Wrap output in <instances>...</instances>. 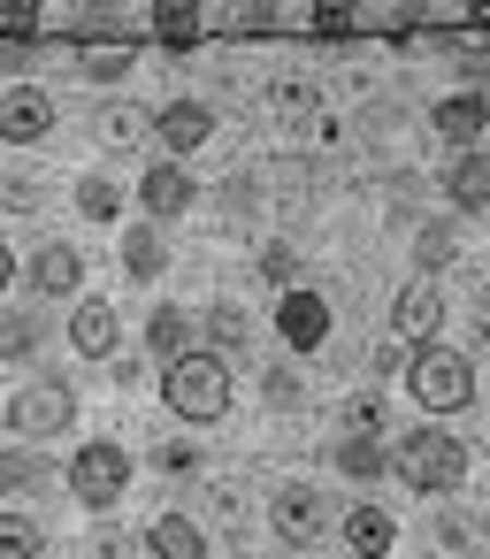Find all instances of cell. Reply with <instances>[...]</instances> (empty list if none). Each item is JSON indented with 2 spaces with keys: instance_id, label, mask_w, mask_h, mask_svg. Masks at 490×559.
Instances as JSON below:
<instances>
[{
  "instance_id": "1",
  "label": "cell",
  "mask_w": 490,
  "mask_h": 559,
  "mask_svg": "<svg viewBox=\"0 0 490 559\" xmlns=\"http://www.w3.org/2000/svg\"><path fill=\"white\" fill-rule=\"evenodd\" d=\"M162 406H169L177 421H192V429L223 421V414H230V368H223L215 353L169 360V368H162Z\"/></svg>"
},
{
  "instance_id": "2",
  "label": "cell",
  "mask_w": 490,
  "mask_h": 559,
  "mask_svg": "<svg viewBox=\"0 0 490 559\" xmlns=\"http://www.w3.org/2000/svg\"><path fill=\"white\" fill-rule=\"evenodd\" d=\"M391 475H398L406 490H421V498H444V490H459V475H467V444H459L452 429H414V437H398Z\"/></svg>"
},
{
  "instance_id": "3",
  "label": "cell",
  "mask_w": 490,
  "mask_h": 559,
  "mask_svg": "<svg viewBox=\"0 0 490 559\" xmlns=\"http://www.w3.org/2000/svg\"><path fill=\"white\" fill-rule=\"evenodd\" d=\"M406 391H414L421 414H459V406L475 399V368H467V353H452V345H421V353L406 360Z\"/></svg>"
},
{
  "instance_id": "4",
  "label": "cell",
  "mask_w": 490,
  "mask_h": 559,
  "mask_svg": "<svg viewBox=\"0 0 490 559\" xmlns=\"http://www.w3.org/2000/svg\"><path fill=\"white\" fill-rule=\"evenodd\" d=\"M123 490H131V452L123 444H77V460H70V498L85 506V513H116L123 506Z\"/></svg>"
},
{
  "instance_id": "5",
  "label": "cell",
  "mask_w": 490,
  "mask_h": 559,
  "mask_svg": "<svg viewBox=\"0 0 490 559\" xmlns=\"http://www.w3.org/2000/svg\"><path fill=\"white\" fill-rule=\"evenodd\" d=\"M70 421H77V391L70 383H24L9 399V429L16 437H62Z\"/></svg>"
},
{
  "instance_id": "6",
  "label": "cell",
  "mask_w": 490,
  "mask_h": 559,
  "mask_svg": "<svg viewBox=\"0 0 490 559\" xmlns=\"http://www.w3.org/2000/svg\"><path fill=\"white\" fill-rule=\"evenodd\" d=\"M322 528H330V506H322L307 483L276 490V544H291V551H314V544H322Z\"/></svg>"
},
{
  "instance_id": "7",
  "label": "cell",
  "mask_w": 490,
  "mask_h": 559,
  "mask_svg": "<svg viewBox=\"0 0 490 559\" xmlns=\"http://www.w3.org/2000/svg\"><path fill=\"white\" fill-rule=\"evenodd\" d=\"M47 131H55V100L39 85H9V93H0V139H9V146H39Z\"/></svg>"
},
{
  "instance_id": "8",
  "label": "cell",
  "mask_w": 490,
  "mask_h": 559,
  "mask_svg": "<svg viewBox=\"0 0 490 559\" xmlns=\"http://www.w3.org/2000/svg\"><path fill=\"white\" fill-rule=\"evenodd\" d=\"M192 200H200V185H192V169H184V162H154V169L139 177V207H146L154 223H177Z\"/></svg>"
},
{
  "instance_id": "9",
  "label": "cell",
  "mask_w": 490,
  "mask_h": 559,
  "mask_svg": "<svg viewBox=\"0 0 490 559\" xmlns=\"http://www.w3.org/2000/svg\"><path fill=\"white\" fill-rule=\"evenodd\" d=\"M70 353H85V360H116L123 353V322H116L108 299H77L70 307Z\"/></svg>"
},
{
  "instance_id": "10",
  "label": "cell",
  "mask_w": 490,
  "mask_h": 559,
  "mask_svg": "<svg viewBox=\"0 0 490 559\" xmlns=\"http://www.w3.org/2000/svg\"><path fill=\"white\" fill-rule=\"evenodd\" d=\"M276 330H284V345H291V353H314V345L330 337V299H322V292H307V284H299V292H284Z\"/></svg>"
},
{
  "instance_id": "11",
  "label": "cell",
  "mask_w": 490,
  "mask_h": 559,
  "mask_svg": "<svg viewBox=\"0 0 490 559\" xmlns=\"http://www.w3.org/2000/svg\"><path fill=\"white\" fill-rule=\"evenodd\" d=\"M429 131H437L444 146H459V154H467V146L490 131V100H482V93H452V100H437V108H429Z\"/></svg>"
},
{
  "instance_id": "12",
  "label": "cell",
  "mask_w": 490,
  "mask_h": 559,
  "mask_svg": "<svg viewBox=\"0 0 490 559\" xmlns=\"http://www.w3.org/2000/svg\"><path fill=\"white\" fill-rule=\"evenodd\" d=\"M154 131H162V146H169V162H184L192 146H207L215 108H207V100H169V108L154 116Z\"/></svg>"
},
{
  "instance_id": "13",
  "label": "cell",
  "mask_w": 490,
  "mask_h": 559,
  "mask_svg": "<svg viewBox=\"0 0 490 559\" xmlns=\"http://www.w3.org/2000/svg\"><path fill=\"white\" fill-rule=\"evenodd\" d=\"M391 322H398V337H406L414 353L437 345V330H444V299H437V284H406L398 307H391Z\"/></svg>"
},
{
  "instance_id": "14",
  "label": "cell",
  "mask_w": 490,
  "mask_h": 559,
  "mask_svg": "<svg viewBox=\"0 0 490 559\" xmlns=\"http://www.w3.org/2000/svg\"><path fill=\"white\" fill-rule=\"evenodd\" d=\"M131 62H139V47H131L123 32H93V39L77 47V70H85L93 85H123V78H131Z\"/></svg>"
},
{
  "instance_id": "15",
  "label": "cell",
  "mask_w": 490,
  "mask_h": 559,
  "mask_svg": "<svg viewBox=\"0 0 490 559\" xmlns=\"http://www.w3.org/2000/svg\"><path fill=\"white\" fill-rule=\"evenodd\" d=\"M444 200H452L459 215H490V162H482V154H452V169H444Z\"/></svg>"
},
{
  "instance_id": "16",
  "label": "cell",
  "mask_w": 490,
  "mask_h": 559,
  "mask_svg": "<svg viewBox=\"0 0 490 559\" xmlns=\"http://www.w3.org/2000/svg\"><path fill=\"white\" fill-rule=\"evenodd\" d=\"M77 284H85V253H77V246H39V253H32V292L62 299V292H77Z\"/></svg>"
},
{
  "instance_id": "17",
  "label": "cell",
  "mask_w": 490,
  "mask_h": 559,
  "mask_svg": "<svg viewBox=\"0 0 490 559\" xmlns=\"http://www.w3.org/2000/svg\"><path fill=\"white\" fill-rule=\"evenodd\" d=\"M345 544H352V559H383V551L398 544V521H391L383 506H352V513H345Z\"/></svg>"
},
{
  "instance_id": "18",
  "label": "cell",
  "mask_w": 490,
  "mask_h": 559,
  "mask_svg": "<svg viewBox=\"0 0 490 559\" xmlns=\"http://www.w3.org/2000/svg\"><path fill=\"white\" fill-rule=\"evenodd\" d=\"M146 551H154V559H207V536H200L192 513H162V521L146 528Z\"/></svg>"
},
{
  "instance_id": "19",
  "label": "cell",
  "mask_w": 490,
  "mask_h": 559,
  "mask_svg": "<svg viewBox=\"0 0 490 559\" xmlns=\"http://www.w3.org/2000/svg\"><path fill=\"white\" fill-rule=\"evenodd\" d=\"M475 544H482V521H475V513L444 506V513L429 521V551H437V559H475Z\"/></svg>"
},
{
  "instance_id": "20",
  "label": "cell",
  "mask_w": 490,
  "mask_h": 559,
  "mask_svg": "<svg viewBox=\"0 0 490 559\" xmlns=\"http://www.w3.org/2000/svg\"><path fill=\"white\" fill-rule=\"evenodd\" d=\"M452 253H459L452 223H421V230H414V269H421V284H429L437 269H452Z\"/></svg>"
},
{
  "instance_id": "21",
  "label": "cell",
  "mask_w": 490,
  "mask_h": 559,
  "mask_svg": "<svg viewBox=\"0 0 490 559\" xmlns=\"http://www.w3.org/2000/svg\"><path fill=\"white\" fill-rule=\"evenodd\" d=\"M123 269H131L139 284H154V276L169 269V246H162V230H123Z\"/></svg>"
},
{
  "instance_id": "22",
  "label": "cell",
  "mask_w": 490,
  "mask_h": 559,
  "mask_svg": "<svg viewBox=\"0 0 490 559\" xmlns=\"http://www.w3.org/2000/svg\"><path fill=\"white\" fill-rule=\"evenodd\" d=\"M146 345L162 353V368H169V360H184V345H192V322H184V307H154V322H146Z\"/></svg>"
},
{
  "instance_id": "23",
  "label": "cell",
  "mask_w": 490,
  "mask_h": 559,
  "mask_svg": "<svg viewBox=\"0 0 490 559\" xmlns=\"http://www.w3.org/2000/svg\"><path fill=\"white\" fill-rule=\"evenodd\" d=\"M39 337H47V322L32 307H9V322H0V360H32Z\"/></svg>"
},
{
  "instance_id": "24",
  "label": "cell",
  "mask_w": 490,
  "mask_h": 559,
  "mask_svg": "<svg viewBox=\"0 0 490 559\" xmlns=\"http://www.w3.org/2000/svg\"><path fill=\"white\" fill-rule=\"evenodd\" d=\"M77 215L85 223H116L123 215V185L116 177H77Z\"/></svg>"
},
{
  "instance_id": "25",
  "label": "cell",
  "mask_w": 490,
  "mask_h": 559,
  "mask_svg": "<svg viewBox=\"0 0 490 559\" xmlns=\"http://www.w3.org/2000/svg\"><path fill=\"white\" fill-rule=\"evenodd\" d=\"M207 337H215V353H246V345H253V314H246L238 299H223V307L207 314Z\"/></svg>"
},
{
  "instance_id": "26",
  "label": "cell",
  "mask_w": 490,
  "mask_h": 559,
  "mask_svg": "<svg viewBox=\"0 0 490 559\" xmlns=\"http://www.w3.org/2000/svg\"><path fill=\"white\" fill-rule=\"evenodd\" d=\"M154 32H162L169 55H184V47L200 39V9H184V0H162V9H154Z\"/></svg>"
},
{
  "instance_id": "27",
  "label": "cell",
  "mask_w": 490,
  "mask_h": 559,
  "mask_svg": "<svg viewBox=\"0 0 490 559\" xmlns=\"http://www.w3.org/2000/svg\"><path fill=\"white\" fill-rule=\"evenodd\" d=\"M337 467H345L352 483H375L391 460H383V444H375V437H345V444H337Z\"/></svg>"
},
{
  "instance_id": "28",
  "label": "cell",
  "mask_w": 490,
  "mask_h": 559,
  "mask_svg": "<svg viewBox=\"0 0 490 559\" xmlns=\"http://www.w3.org/2000/svg\"><path fill=\"white\" fill-rule=\"evenodd\" d=\"M268 108H276V123H291V131H299V123H314L322 93H314V85H276V93H268Z\"/></svg>"
},
{
  "instance_id": "29",
  "label": "cell",
  "mask_w": 490,
  "mask_h": 559,
  "mask_svg": "<svg viewBox=\"0 0 490 559\" xmlns=\"http://www.w3.org/2000/svg\"><path fill=\"white\" fill-rule=\"evenodd\" d=\"M47 536H39V521L32 513H0V559H32Z\"/></svg>"
},
{
  "instance_id": "30",
  "label": "cell",
  "mask_w": 490,
  "mask_h": 559,
  "mask_svg": "<svg viewBox=\"0 0 490 559\" xmlns=\"http://www.w3.org/2000/svg\"><path fill=\"white\" fill-rule=\"evenodd\" d=\"M47 200V177H32V169H9V177H0V207H9V215H32Z\"/></svg>"
},
{
  "instance_id": "31",
  "label": "cell",
  "mask_w": 490,
  "mask_h": 559,
  "mask_svg": "<svg viewBox=\"0 0 490 559\" xmlns=\"http://www.w3.org/2000/svg\"><path fill=\"white\" fill-rule=\"evenodd\" d=\"M39 475H47V467H39L32 452H0V490H9V498H24V490H39Z\"/></svg>"
},
{
  "instance_id": "32",
  "label": "cell",
  "mask_w": 490,
  "mask_h": 559,
  "mask_svg": "<svg viewBox=\"0 0 490 559\" xmlns=\"http://www.w3.org/2000/svg\"><path fill=\"white\" fill-rule=\"evenodd\" d=\"M77 559H139V544L116 536V528H85V536H77Z\"/></svg>"
},
{
  "instance_id": "33",
  "label": "cell",
  "mask_w": 490,
  "mask_h": 559,
  "mask_svg": "<svg viewBox=\"0 0 490 559\" xmlns=\"http://www.w3.org/2000/svg\"><path fill=\"white\" fill-rule=\"evenodd\" d=\"M139 131H146V123H139L131 108H108V116H100V139H108V146H139Z\"/></svg>"
},
{
  "instance_id": "34",
  "label": "cell",
  "mask_w": 490,
  "mask_h": 559,
  "mask_svg": "<svg viewBox=\"0 0 490 559\" xmlns=\"http://www.w3.org/2000/svg\"><path fill=\"white\" fill-rule=\"evenodd\" d=\"M261 276H268V284H291V276H299V253H291V246H261ZM291 292H299V284H291Z\"/></svg>"
},
{
  "instance_id": "35",
  "label": "cell",
  "mask_w": 490,
  "mask_h": 559,
  "mask_svg": "<svg viewBox=\"0 0 490 559\" xmlns=\"http://www.w3.org/2000/svg\"><path fill=\"white\" fill-rule=\"evenodd\" d=\"M154 467H162V475H200V444H162Z\"/></svg>"
},
{
  "instance_id": "36",
  "label": "cell",
  "mask_w": 490,
  "mask_h": 559,
  "mask_svg": "<svg viewBox=\"0 0 490 559\" xmlns=\"http://www.w3.org/2000/svg\"><path fill=\"white\" fill-rule=\"evenodd\" d=\"M345 421H352V437H375V429H383V406H375V391H368V399H352V406H345Z\"/></svg>"
},
{
  "instance_id": "37",
  "label": "cell",
  "mask_w": 490,
  "mask_h": 559,
  "mask_svg": "<svg viewBox=\"0 0 490 559\" xmlns=\"http://www.w3.org/2000/svg\"><path fill=\"white\" fill-rule=\"evenodd\" d=\"M0 24H9V39H32V32H39V9H32V0H9Z\"/></svg>"
},
{
  "instance_id": "38",
  "label": "cell",
  "mask_w": 490,
  "mask_h": 559,
  "mask_svg": "<svg viewBox=\"0 0 490 559\" xmlns=\"http://www.w3.org/2000/svg\"><path fill=\"white\" fill-rule=\"evenodd\" d=\"M32 62H39V47H32V39H9V47H0V70H9V78H24Z\"/></svg>"
},
{
  "instance_id": "39",
  "label": "cell",
  "mask_w": 490,
  "mask_h": 559,
  "mask_svg": "<svg viewBox=\"0 0 490 559\" xmlns=\"http://www.w3.org/2000/svg\"><path fill=\"white\" fill-rule=\"evenodd\" d=\"M459 70L482 78V70H490V47H482V39H459Z\"/></svg>"
},
{
  "instance_id": "40",
  "label": "cell",
  "mask_w": 490,
  "mask_h": 559,
  "mask_svg": "<svg viewBox=\"0 0 490 559\" xmlns=\"http://www.w3.org/2000/svg\"><path fill=\"white\" fill-rule=\"evenodd\" d=\"M368 368L391 376V368H406V353H398V345H368Z\"/></svg>"
},
{
  "instance_id": "41",
  "label": "cell",
  "mask_w": 490,
  "mask_h": 559,
  "mask_svg": "<svg viewBox=\"0 0 490 559\" xmlns=\"http://www.w3.org/2000/svg\"><path fill=\"white\" fill-rule=\"evenodd\" d=\"M475 337L490 345V292H475Z\"/></svg>"
}]
</instances>
